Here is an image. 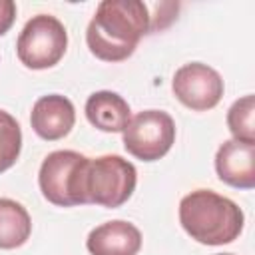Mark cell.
Instances as JSON below:
<instances>
[{
	"instance_id": "6da1fadb",
	"label": "cell",
	"mask_w": 255,
	"mask_h": 255,
	"mask_svg": "<svg viewBox=\"0 0 255 255\" xmlns=\"http://www.w3.org/2000/svg\"><path fill=\"white\" fill-rule=\"evenodd\" d=\"M147 6L139 0H104L86 30L90 52L104 62L128 60L149 32Z\"/></svg>"
},
{
	"instance_id": "7a4b0ae2",
	"label": "cell",
	"mask_w": 255,
	"mask_h": 255,
	"mask_svg": "<svg viewBox=\"0 0 255 255\" xmlns=\"http://www.w3.org/2000/svg\"><path fill=\"white\" fill-rule=\"evenodd\" d=\"M243 211L235 201L211 189H195L179 201V223L203 245H225L243 231Z\"/></svg>"
},
{
	"instance_id": "3957f363",
	"label": "cell",
	"mask_w": 255,
	"mask_h": 255,
	"mask_svg": "<svg viewBox=\"0 0 255 255\" xmlns=\"http://www.w3.org/2000/svg\"><path fill=\"white\" fill-rule=\"evenodd\" d=\"M137 183V171L131 161L122 155H102L90 159L84 175L86 203L116 209L124 205Z\"/></svg>"
},
{
	"instance_id": "277c9868",
	"label": "cell",
	"mask_w": 255,
	"mask_h": 255,
	"mask_svg": "<svg viewBox=\"0 0 255 255\" xmlns=\"http://www.w3.org/2000/svg\"><path fill=\"white\" fill-rule=\"evenodd\" d=\"M88 161L90 157L72 149H58L48 153L38 173L42 195L60 207L86 205L84 175Z\"/></svg>"
},
{
	"instance_id": "5b68a950",
	"label": "cell",
	"mask_w": 255,
	"mask_h": 255,
	"mask_svg": "<svg viewBox=\"0 0 255 255\" xmlns=\"http://www.w3.org/2000/svg\"><path fill=\"white\" fill-rule=\"evenodd\" d=\"M66 46L68 34L64 24L56 16L38 14L22 28L16 42V54L26 68L46 70L62 60Z\"/></svg>"
},
{
	"instance_id": "8992f818",
	"label": "cell",
	"mask_w": 255,
	"mask_h": 255,
	"mask_svg": "<svg viewBox=\"0 0 255 255\" xmlns=\"http://www.w3.org/2000/svg\"><path fill=\"white\" fill-rule=\"evenodd\" d=\"M175 141V122L167 112L145 110L135 114L124 129V147L141 161L163 157Z\"/></svg>"
},
{
	"instance_id": "52a82bcc",
	"label": "cell",
	"mask_w": 255,
	"mask_h": 255,
	"mask_svg": "<svg viewBox=\"0 0 255 255\" xmlns=\"http://www.w3.org/2000/svg\"><path fill=\"white\" fill-rule=\"evenodd\" d=\"M171 88L175 98L183 106L195 112H205L215 108L223 96L221 76L213 68L201 62H191L181 66L173 76Z\"/></svg>"
},
{
	"instance_id": "ba28073f",
	"label": "cell",
	"mask_w": 255,
	"mask_h": 255,
	"mask_svg": "<svg viewBox=\"0 0 255 255\" xmlns=\"http://www.w3.org/2000/svg\"><path fill=\"white\" fill-rule=\"evenodd\" d=\"M217 177L239 189H251L255 185V143L239 139H227L215 153Z\"/></svg>"
},
{
	"instance_id": "9c48e42d",
	"label": "cell",
	"mask_w": 255,
	"mask_h": 255,
	"mask_svg": "<svg viewBox=\"0 0 255 255\" xmlns=\"http://www.w3.org/2000/svg\"><path fill=\"white\" fill-rule=\"evenodd\" d=\"M74 122H76L74 104L60 94L42 96L34 104L32 116H30L32 129L42 139H48V141L62 139L64 135H68L74 128Z\"/></svg>"
},
{
	"instance_id": "30bf717a",
	"label": "cell",
	"mask_w": 255,
	"mask_h": 255,
	"mask_svg": "<svg viewBox=\"0 0 255 255\" xmlns=\"http://www.w3.org/2000/svg\"><path fill=\"white\" fill-rule=\"evenodd\" d=\"M86 247L92 255H137L141 233L129 221H108L90 231Z\"/></svg>"
},
{
	"instance_id": "8fae6325",
	"label": "cell",
	"mask_w": 255,
	"mask_h": 255,
	"mask_svg": "<svg viewBox=\"0 0 255 255\" xmlns=\"http://www.w3.org/2000/svg\"><path fill=\"white\" fill-rule=\"evenodd\" d=\"M88 122L102 131H124L129 124V106L116 92H94L86 102Z\"/></svg>"
},
{
	"instance_id": "7c38bea8",
	"label": "cell",
	"mask_w": 255,
	"mask_h": 255,
	"mask_svg": "<svg viewBox=\"0 0 255 255\" xmlns=\"http://www.w3.org/2000/svg\"><path fill=\"white\" fill-rule=\"evenodd\" d=\"M32 221L28 211L14 199L0 197V249H16L28 241Z\"/></svg>"
},
{
	"instance_id": "4fadbf2b",
	"label": "cell",
	"mask_w": 255,
	"mask_h": 255,
	"mask_svg": "<svg viewBox=\"0 0 255 255\" xmlns=\"http://www.w3.org/2000/svg\"><path fill=\"white\" fill-rule=\"evenodd\" d=\"M255 98L251 94L233 102L227 112V126L235 139L245 143H255Z\"/></svg>"
},
{
	"instance_id": "5bb4252c",
	"label": "cell",
	"mask_w": 255,
	"mask_h": 255,
	"mask_svg": "<svg viewBox=\"0 0 255 255\" xmlns=\"http://www.w3.org/2000/svg\"><path fill=\"white\" fill-rule=\"evenodd\" d=\"M22 149V131L14 116L0 110V173L10 169Z\"/></svg>"
},
{
	"instance_id": "9a60e30c",
	"label": "cell",
	"mask_w": 255,
	"mask_h": 255,
	"mask_svg": "<svg viewBox=\"0 0 255 255\" xmlns=\"http://www.w3.org/2000/svg\"><path fill=\"white\" fill-rule=\"evenodd\" d=\"M16 18V4L12 0H0V36L6 34Z\"/></svg>"
},
{
	"instance_id": "2e32d148",
	"label": "cell",
	"mask_w": 255,
	"mask_h": 255,
	"mask_svg": "<svg viewBox=\"0 0 255 255\" xmlns=\"http://www.w3.org/2000/svg\"><path fill=\"white\" fill-rule=\"evenodd\" d=\"M217 255H231V253H217Z\"/></svg>"
}]
</instances>
